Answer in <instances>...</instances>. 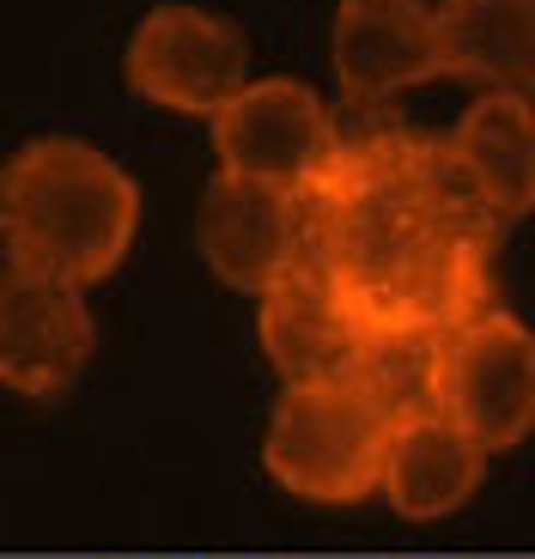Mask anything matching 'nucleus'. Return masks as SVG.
Segmentation results:
<instances>
[{"label":"nucleus","mask_w":535,"mask_h":559,"mask_svg":"<svg viewBox=\"0 0 535 559\" xmlns=\"http://www.w3.org/2000/svg\"><path fill=\"white\" fill-rule=\"evenodd\" d=\"M141 231V189L92 140L43 134L0 165V250L7 267L61 286H98Z\"/></svg>","instance_id":"1"},{"label":"nucleus","mask_w":535,"mask_h":559,"mask_svg":"<svg viewBox=\"0 0 535 559\" xmlns=\"http://www.w3.org/2000/svg\"><path fill=\"white\" fill-rule=\"evenodd\" d=\"M383 426L347 383H286L262 432V462L305 504H366L383 475Z\"/></svg>","instance_id":"2"},{"label":"nucleus","mask_w":535,"mask_h":559,"mask_svg":"<svg viewBox=\"0 0 535 559\" xmlns=\"http://www.w3.org/2000/svg\"><path fill=\"white\" fill-rule=\"evenodd\" d=\"M438 414L487 456L535 432V329L511 310H480L438 341Z\"/></svg>","instance_id":"3"},{"label":"nucleus","mask_w":535,"mask_h":559,"mask_svg":"<svg viewBox=\"0 0 535 559\" xmlns=\"http://www.w3.org/2000/svg\"><path fill=\"white\" fill-rule=\"evenodd\" d=\"M122 73L134 85V98L158 104V110L213 116L250 85V43L226 13L170 0L134 25L122 49Z\"/></svg>","instance_id":"4"},{"label":"nucleus","mask_w":535,"mask_h":559,"mask_svg":"<svg viewBox=\"0 0 535 559\" xmlns=\"http://www.w3.org/2000/svg\"><path fill=\"white\" fill-rule=\"evenodd\" d=\"M207 122L226 177L268 182V189H286V195H298L323 170L329 140H335V110L305 80H281V73L250 80Z\"/></svg>","instance_id":"5"},{"label":"nucleus","mask_w":535,"mask_h":559,"mask_svg":"<svg viewBox=\"0 0 535 559\" xmlns=\"http://www.w3.org/2000/svg\"><path fill=\"white\" fill-rule=\"evenodd\" d=\"M98 353V322L80 286L43 274H0V390L25 402H56L80 383Z\"/></svg>","instance_id":"6"},{"label":"nucleus","mask_w":535,"mask_h":559,"mask_svg":"<svg viewBox=\"0 0 535 559\" xmlns=\"http://www.w3.org/2000/svg\"><path fill=\"white\" fill-rule=\"evenodd\" d=\"M195 243H201V262L226 280L231 293L262 298L274 280H286L305 262V207L286 189L219 170L207 182V195H201Z\"/></svg>","instance_id":"7"},{"label":"nucleus","mask_w":535,"mask_h":559,"mask_svg":"<svg viewBox=\"0 0 535 559\" xmlns=\"http://www.w3.org/2000/svg\"><path fill=\"white\" fill-rule=\"evenodd\" d=\"M329 56L347 104H390L438 80V19L432 0H341Z\"/></svg>","instance_id":"8"},{"label":"nucleus","mask_w":535,"mask_h":559,"mask_svg":"<svg viewBox=\"0 0 535 559\" xmlns=\"http://www.w3.org/2000/svg\"><path fill=\"white\" fill-rule=\"evenodd\" d=\"M366 322L353 317L341 286L317 262H298L255 298V341L281 383H341L359 353Z\"/></svg>","instance_id":"9"},{"label":"nucleus","mask_w":535,"mask_h":559,"mask_svg":"<svg viewBox=\"0 0 535 559\" xmlns=\"http://www.w3.org/2000/svg\"><path fill=\"white\" fill-rule=\"evenodd\" d=\"M487 480V450L463 438L444 414H414L395 419L383 432V475L378 492L402 511L408 523H438L463 511Z\"/></svg>","instance_id":"10"},{"label":"nucleus","mask_w":535,"mask_h":559,"mask_svg":"<svg viewBox=\"0 0 535 559\" xmlns=\"http://www.w3.org/2000/svg\"><path fill=\"white\" fill-rule=\"evenodd\" d=\"M438 61L475 92L535 98V0H432Z\"/></svg>","instance_id":"11"},{"label":"nucleus","mask_w":535,"mask_h":559,"mask_svg":"<svg viewBox=\"0 0 535 559\" xmlns=\"http://www.w3.org/2000/svg\"><path fill=\"white\" fill-rule=\"evenodd\" d=\"M451 146L475 177L480 201L506 225L535 213V98L480 92L463 110V122L451 128Z\"/></svg>","instance_id":"12"},{"label":"nucleus","mask_w":535,"mask_h":559,"mask_svg":"<svg viewBox=\"0 0 535 559\" xmlns=\"http://www.w3.org/2000/svg\"><path fill=\"white\" fill-rule=\"evenodd\" d=\"M438 329H408V322H383L359 335V353L347 365V390L383 419H414L438 414Z\"/></svg>","instance_id":"13"}]
</instances>
